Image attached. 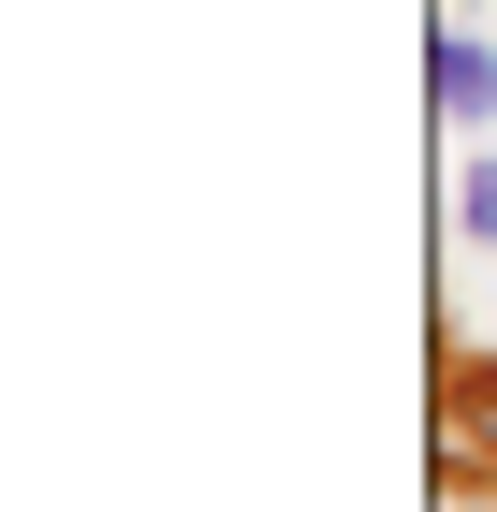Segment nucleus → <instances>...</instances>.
I'll return each mask as SVG.
<instances>
[{"label":"nucleus","mask_w":497,"mask_h":512,"mask_svg":"<svg viewBox=\"0 0 497 512\" xmlns=\"http://www.w3.org/2000/svg\"><path fill=\"white\" fill-rule=\"evenodd\" d=\"M454 235L497 249V147H468V176H454Z\"/></svg>","instance_id":"2"},{"label":"nucleus","mask_w":497,"mask_h":512,"mask_svg":"<svg viewBox=\"0 0 497 512\" xmlns=\"http://www.w3.org/2000/svg\"><path fill=\"white\" fill-rule=\"evenodd\" d=\"M424 103H439L454 132H497V44L483 30H439L424 44Z\"/></svg>","instance_id":"1"},{"label":"nucleus","mask_w":497,"mask_h":512,"mask_svg":"<svg viewBox=\"0 0 497 512\" xmlns=\"http://www.w3.org/2000/svg\"><path fill=\"white\" fill-rule=\"evenodd\" d=\"M454 425H468V439H497V366H483V381H454Z\"/></svg>","instance_id":"3"}]
</instances>
